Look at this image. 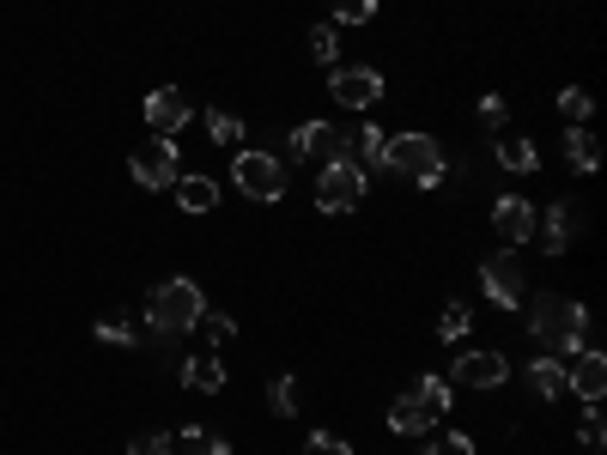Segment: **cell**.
I'll list each match as a JSON object with an SVG mask.
<instances>
[{
  "label": "cell",
  "mask_w": 607,
  "mask_h": 455,
  "mask_svg": "<svg viewBox=\"0 0 607 455\" xmlns=\"http://www.w3.org/2000/svg\"><path fill=\"white\" fill-rule=\"evenodd\" d=\"M383 171L407 176V183L437 188V183H444V147H437V134H388Z\"/></svg>",
  "instance_id": "cell-2"
},
{
  "label": "cell",
  "mask_w": 607,
  "mask_h": 455,
  "mask_svg": "<svg viewBox=\"0 0 607 455\" xmlns=\"http://www.w3.org/2000/svg\"><path fill=\"white\" fill-rule=\"evenodd\" d=\"M170 188H177V207L182 213H213L219 207V183H213V176H177Z\"/></svg>",
  "instance_id": "cell-16"
},
{
  "label": "cell",
  "mask_w": 607,
  "mask_h": 455,
  "mask_svg": "<svg viewBox=\"0 0 607 455\" xmlns=\"http://www.w3.org/2000/svg\"><path fill=\"white\" fill-rule=\"evenodd\" d=\"M558 147H565L571 171H595V164H601V147H595L589 128H565V140H558Z\"/></svg>",
  "instance_id": "cell-20"
},
{
  "label": "cell",
  "mask_w": 607,
  "mask_h": 455,
  "mask_svg": "<svg viewBox=\"0 0 607 455\" xmlns=\"http://www.w3.org/2000/svg\"><path fill=\"white\" fill-rule=\"evenodd\" d=\"M182 382H189V389H201V394H219V389H225V365H219L213 353H201V358H189V365H182Z\"/></svg>",
  "instance_id": "cell-21"
},
{
  "label": "cell",
  "mask_w": 607,
  "mask_h": 455,
  "mask_svg": "<svg viewBox=\"0 0 607 455\" xmlns=\"http://www.w3.org/2000/svg\"><path fill=\"white\" fill-rule=\"evenodd\" d=\"M128 455H177V437L170 431H146V437L128 443Z\"/></svg>",
  "instance_id": "cell-33"
},
{
  "label": "cell",
  "mask_w": 607,
  "mask_h": 455,
  "mask_svg": "<svg viewBox=\"0 0 607 455\" xmlns=\"http://www.w3.org/2000/svg\"><path fill=\"white\" fill-rule=\"evenodd\" d=\"M267 407H274L279 419L298 413V377H267Z\"/></svg>",
  "instance_id": "cell-25"
},
{
  "label": "cell",
  "mask_w": 607,
  "mask_h": 455,
  "mask_svg": "<svg viewBox=\"0 0 607 455\" xmlns=\"http://www.w3.org/2000/svg\"><path fill=\"white\" fill-rule=\"evenodd\" d=\"M498 164H504L510 176H529L534 164H541V152H534L529 134H498Z\"/></svg>",
  "instance_id": "cell-18"
},
{
  "label": "cell",
  "mask_w": 607,
  "mask_h": 455,
  "mask_svg": "<svg viewBox=\"0 0 607 455\" xmlns=\"http://www.w3.org/2000/svg\"><path fill=\"white\" fill-rule=\"evenodd\" d=\"M97 334H104L109 346H128V340H134V322H128V316H109V322H104V328H97Z\"/></svg>",
  "instance_id": "cell-35"
},
{
  "label": "cell",
  "mask_w": 607,
  "mask_h": 455,
  "mask_svg": "<svg viewBox=\"0 0 607 455\" xmlns=\"http://www.w3.org/2000/svg\"><path fill=\"white\" fill-rule=\"evenodd\" d=\"M334 7L340 25H364V19H376V0H328Z\"/></svg>",
  "instance_id": "cell-32"
},
{
  "label": "cell",
  "mask_w": 607,
  "mask_h": 455,
  "mask_svg": "<svg viewBox=\"0 0 607 455\" xmlns=\"http://www.w3.org/2000/svg\"><path fill=\"white\" fill-rule=\"evenodd\" d=\"M194 328H201V334H206V340H213V346H225L231 334H237V322H231L225 310H201V322H194Z\"/></svg>",
  "instance_id": "cell-29"
},
{
  "label": "cell",
  "mask_w": 607,
  "mask_h": 455,
  "mask_svg": "<svg viewBox=\"0 0 607 455\" xmlns=\"http://www.w3.org/2000/svg\"><path fill=\"white\" fill-rule=\"evenodd\" d=\"M359 201H364V164H352V159L322 164V176H316V207L322 213H352Z\"/></svg>",
  "instance_id": "cell-5"
},
{
  "label": "cell",
  "mask_w": 607,
  "mask_h": 455,
  "mask_svg": "<svg viewBox=\"0 0 607 455\" xmlns=\"http://www.w3.org/2000/svg\"><path fill=\"white\" fill-rule=\"evenodd\" d=\"M303 455H352L347 437H328V431H316V437H303Z\"/></svg>",
  "instance_id": "cell-34"
},
{
  "label": "cell",
  "mask_w": 607,
  "mask_h": 455,
  "mask_svg": "<svg viewBox=\"0 0 607 455\" xmlns=\"http://www.w3.org/2000/svg\"><path fill=\"white\" fill-rule=\"evenodd\" d=\"M310 55H316L322 67H334V62H340V31H334V25H316V31H310Z\"/></svg>",
  "instance_id": "cell-27"
},
{
  "label": "cell",
  "mask_w": 607,
  "mask_h": 455,
  "mask_svg": "<svg viewBox=\"0 0 607 455\" xmlns=\"http://www.w3.org/2000/svg\"><path fill=\"white\" fill-rule=\"evenodd\" d=\"M577 437H583V449H601V437H607V419H601V407L589 401V413L577 419Z\"/></svg>",
  "instance_id": "cell-30"
},
{
  "label": "cell",
  "mask_w": 607,
  "mask_h": 455,
  "mask_svg": "<svg viewBox=\"0 0 607 455\" xmlns=\"http://www.w3.org/2000/svg\"><path fill=\"white\" fill-rule=\"evenodd\" d=\"M189 122V98H182V91H152V98H146V128H152V134H177V128Z\"/></svg>",
  "instance_id": "cell-14"
},
{
  "label": "cell",
  "mask_w": 607,
  "mask_h": 455,
  "mask_svg": "<svg viewBox=\"0 0 607 455\" xmlns=\"http://www.w3.org/2000/svg\"><path fill=\"white\" fill-rule=\"evenodd\" d=\"M432 425H437V419L425 413L419 394H401V401H388V431H395V437H425Z\"/></svg>",
  "instance_id": "cell-15"
},
{
  "label": "cell",
  "mask_w": 607,
  "mask_h": 455,
  "mask_svg": "<svg viewBox=\"0 0 607 455\" xmlns=\"http://www.w3.org/2000/svg\"><path fill=\"white\" fill-rule=\"evenodd\" d=\"M589 455H601V449H589Z\"/></svg>",
  "instance_id": "cell-37"
},
{
  "label": "cell",
  "mask_w": 607,
  "mask_h": 455,
  "mask_svg": "<svg viewBox=\"0 0 607 455\" xmlns=\"http://www.w3.org/2000/svg\"><path fill=\"white\" fill-rule=\"evenodd\" d=\"M243 134H249V128H243V116L206 110V140H213V147H243Z\"/></svg>",
  "instance_id": "cell-22"
},
{
  "label": "cell",
  "mask_w": 607,
  "mask_h": 455,
  "mask_svg": "<svg viewBox=\"0 0 607 455\" xmlns=\"http://www.w3.org/2000/svg\"><path fill=\"white\" fill-rule=\"evenodd\" d=\"M468 328H473V310H468V304H449V310H444V328H437V340H461Z\"/></svg>",
  "instance_id": "cell-31"
},
{
  "label": "cell",
  "mask_w": 607,
  "mask_h": 455,
  "mask_svg": "<svg viewBox=\"0 0 607 455\" xmlns=\"http://www.w3.org/2000/svg\"><path fill=\"white\" fill-rule=\"evenodd\" d=\"M565 394H577V401H601L607 394V358L595 353V346L565 358Z\"/></svg>",
  "instance_id": "cell-9"
},
{
  "label": "cell",
  "mask_w": 607,
  "mask_h": 455,
  "mask_svg": "<svg viewBox=\"0 0 607 455\" xmlns=\"http://www.w3.org/2000/svg\"><path fill=\"white\" fill-rule=\"evenodd\" d=\"M529 334L541 340V353L571 358V353H583L589 310H583L577 297H558V292H529Z\"/></svg>",
  "instance_id": "cell-1"
},
{
  "label": "cell",
  "mask_w": 607,
  "mask_h": 455,
  "mask_svg": "<svg viewBox=\"0 0 607 455\" xmlns=\"http://www.w3.org/2000/svg\"><path fill=\"white\" fill-rule=\"evenodd\" d=\"M529 382H534V394H541V401H565V358L541 353L529 365Z\"/></svg>",
  "instance_id": "cell-17"
},
{
  "label": "cell",
  "mask_w": 607,
  "mask_h": 455,
  "mask_svg": "<svg viewBox=\"0 0 607 455\" xmlns=\"http://www.w3.org/2000/svg\"><path fill=\"white\" fill-rule=\"evenodd\" d=\"M128 176L140 188H170L182 176V164H177V147H170L164 134H152L146 147H134V159H128Z\"/></svg>",
  "instance_id": "cell-7"
},
{
  "label": "cell",
  "mask_w": 607,
  "mask_h": 455,
  "mask_svg": "<svg viewBox=\"0 0 607 455\" xmlns=\"http://www.w3.org/2000/svg\"><path fill=\"white\" fill-rule=\"evenodd\" d=\"M291 159H310L316 171L334 159H347V134H340L334 122H303L298 134H291Z\"/></svg>",
  "instance_id": "cell-8"
},
{
  "label": "cell",
  "mask_w": 607,
  "mask_h": 455,
  "mask_svg": "<svg viewBox=\"0 0 607 455\" xmlns=\"http://www.w3.org/2000/svg\"><path fill=\"white\" fill-rule=\"evenodd\" d=\"M334 104H347V110H371L376 98H383V74L376 67H334Z\"/></svg>",
  "instance_id": "cell-11"
},
{
  "label": "cell",
  "mask_w": 607,
  "mask_h": 455,
  "mask_svg": "<svg viewBox=\"0 0 607 455\" xmlns=\"http://www.w3.org/2000/svg\"><path fill=\"white\" fill-rule=\"evenodd\" d=\"M419 455H473V437H461V431H425Z\"/></svg>",
  "instance_id": "cell-24"
},
{
  "label": "cell",
  "mask_w": 607,
  "mask_h": 455,
  "mask_svg": "<svg viewBox=\"0 0 607 455\" xmlns=\"http://www.w3.org/2000/svg\"><path fill=\"white\" fill-rule=\"evenodd\" d=\"M504 116H510V110H504V98H486V104H480V122H486V128H498V134H504Z\"/></svg>",
  "instance_id": "cell-36"
},
{
  "label": "cell",
  "mask_w": 607,
  "mask_h": 455,
  "mask_svg": "<svg viewBox=\"0 0 607 455\" xmlns=\"http://www.w3.org/2000/svg\"><path fill=\"white\" fill-rule=\"evenodd\" d=\"M201 310H206V297L194 280H164L152 292V304H146V322H152L158 334H194Z\"/></svg>",
  "instance_id": "cell-3"
},
{
  "label": "cell",
  "mask_w": 607,
  "mask_h": 455,
  "mask_svg": "<svg viewBox=\"0 0 607 455\" xmlns=\"http://www.w3.org/2000/svg\"><path fill=\"white\" fill-rule=\"evenodd\" d=\"M571 237H577V207H571V201H553L546 213H534V243H541L546 256H565Z\"/></svg>",
  "instance_id": "cell-12"
},
{
  "label": "cell",
  "mask_w": 607,
  "mask_h": 455,
  "mask_svg": "<svg viewBox=\"0 0 607 455\" xmlns=\"http://www.w3.org/2000/svg\"><path fill=\"white\" fill-rule=\"evenodd\" d=\"M449 377H456L461 389H498V382L510 377V358L492 353V346H473V353L456 358V370H449Z\"/></svg>",
  "instance_id": "cell-10"
},
{
  "label": "cell",
  "mask_w": 607,
  "mask_h": 455,
  "mask_svg": "<svg viewBox=\"0 0 607 455\" xmlns=\"http://www.w3.org/2000/svg\"><path fill=\"white\" fill-rule=\"evenodd\" d=\"M492 231L504 237V243H529V237H534V207L522 195H504L492 207Z\"/></svg>",
  "instance_id": "cell-13"
},
{
  "label": "cell",
  "mask_w": 607,
  "mask_h": 455,
  "mask_svg": "<svg viewBox=\"0 0 607 455\" xmlns=\"http://www.w3.org/2000/svg\"><path fill=\"white\" fill-rule=\"evenodd\" d=\"M558 116H565V128H583V122H589V91L565 86V91H558Z\"/></svg>",
  "instance_id": "cell-26"
},
{
  "label": "cell",
  "mask_w": 607,
  "mask_h": 455,
  "mask_svg": "<svg viewBox=\"0 0 607 455\" xmlns=\"http://www.w3.org/2000/svg\"><path fill=\"white\" fill-rule=\"evenodd\" d=\"M383 147H388V134L376 122H364V128H352V134H347V159L352 164H383Z\"/></svg>",
  "instance_id": "cell-19"
},
{
  "label": "cell",
  "mask_w": 607,
  "mask_h": 455,
  "mask_svg": "<svg viewBox=\"0 0 607 455\" xmlns=\"http://www.w3.org/2000/svg\"><path fill=\"white\" fill-rule=\"evenodd\" d=\"M231 183H237L249 201H279V195H286V164H279L274 152H237Z\"/></svg>",
  "instance_id": "cell-6"
},
{
  "label": "cell",
  "mask_w": 607,
  "mask_h": 455,
  "mask_svg": "<svg viewBox=\"0 0 607 455\" xmlns=\"http://www.w3.org/2000/svg\"><path fill=\"white\" fill-rule=\"evenodd\" d=\"M480 280H486V297L498 310H522L529 304V268H522L517 249H498V256L480 261Z\"/></svg>",
  "instance_id": "cell-4"
},
{
  "label": "cell",
  "mask_w": 607,
  "mask_h": 455,
  "mask_svg": "<svg viewBox=\"0 0 607 455\" xmlns=\"http://www.w3.org/2000/svg\"><path fill=\"white\" fill-rule=\"evenodd\" d=\"M182 449H189V455H231V443L225 437H206L201 425H182Z\"/></svg>",
  "instance_id": "cell-28"
},
{
  "label": "cell",
  "mask_w": 607,
  "mask_h": 455,
  "mask_svg": "<svg viewBox=\"0 0 607 455\" xmlns=\"http://www.w3.org/2000/svg\"><path fill=\"white\" fill-rule=\"evenodd\" d=\"M413 394L425 401V413H432V419H444V413H449V401H456V389H449L444 377H432V370H425V377L413 382Z\"/></svg>",
  "instance_id": "cell-23"
}]
</instances>
